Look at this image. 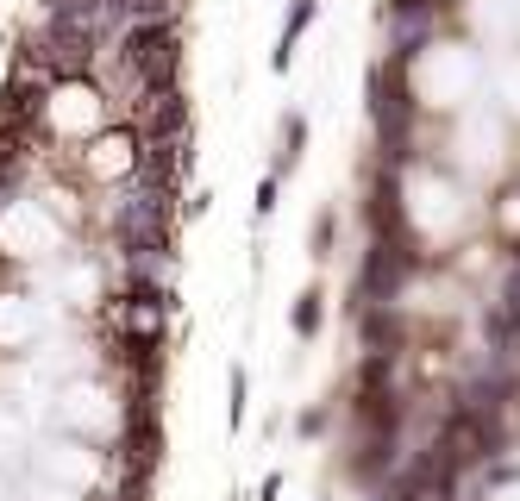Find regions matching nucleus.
Segmentation results:
<instances>
[{
  "label": "nucleus",
  "mask_w": 520,
  "mask_h": 501,
  "mask_svg": "<svg viewBox=\"0 0 520 501\" xmlns=\"http://www.w3.org/2000/svg\"><path fill=\"white\" fill-rule=\"evenodd\" d=\"M414 88H408V63H376L370 69V119H376V138L383 151L408 157V138H414Z\"/></svg>",
  "instance_id": "1"
},
{
  "label": "nucleus",
  "mask_w": 520,
  "mask_h": 501,
  "mask_svg": "<svg viewBox=\"0 0 520 501\" xmlns=\"http://www.w3.org/2000/svg\"><path fill=\"white\" fill-rule=\"evenodd\" d=\"M414 238L408 232H376L370 251H364V276H358V307H376V301H395L401 282L414 276Z\"/></svg>",
  "instance_id": "2"
},
{
  "label": "nucleus",
  "mask_w": 520,
  "mask_h": 501,
  "mask_svg": "<svg viewBox=\"0 0 520 501\" xmlns=\"http://www.w3.org/2000/svg\"><path fill=\"white\" fill-rule=\"evenodd\" d=\"M383 26H389V51L401 63H414L433 44V32H439V7H433V0H389Z\"/></svg>",
  "instance_id": "3"
},
{
  "label": "nucleus",
  "mask_w": 520,
  "mask_h": 501,
  "mask_svg": "<svg viewBox=\"0 0 520 501\" xmlns=\"http://www.w3.org/2000/svg\"><path fill=\"white\" fill-rule=\"evenodd\" d=\"M44 101H51V82H32L26 69H19V76L0 88V119H7V126H19V132H38Z\"/></svg>",
  "instance_id": "4"
},
{
  "label": "nucleus",
  "mask_w": 520,
  "mask_h": 501,
  "mask_svg": "<svg viewBox=\"0 0 520 501\" xmlns=\"http://www.w3.org/2000/svg\"><path fill=\"white\" fill-rule=\"evenodd\" d=\"M145 138H182L188 132V94L170 88V94H151L145 101V126H138Z\"/></svg>",
  "instance_id": "5"
},
{
  "label": "nucleus",
  "mask_w": 520,
  "mask_h": 501,
  "mask_svg": "<svg viewBox=\"0 0 520 501\" xmlns=\"http://www.w3.org/2000/svg\"><path fill=\"white\" fill-rule=\"evenodd\" d=\"M314 13H320V0H295V7H289V19H282V32H276V51H270V69H276V76H289V63H295V51H301L307 26H314Z\"/></svg>",
  "instance_id": "6"
},
{
  "label": "nucleus",
  "mask_w": 520,
  "mask_h": 501,
  "mask_svg": "<svg viewBox=\"0 0 520 501\" xmlns=\"http://www.w3.org/2000/svg\"><path fill=\"white\" fill-rule=\"evenodd\" d=\"M301 151H307V113H282V132H276L270 176H295V170H301Z\"/></svg>",
  "instance_id": "7"
},
{
  "label": "nucleus",
  "mask_w": 520,
  "mask_h": 501,
  "mask_svg": "<svg viewBox=\"0 0 520 501\" xmlns=\"http://www.w3.org/2000/svg\"><path fill=\"white\" fill-rule=\"evenodd\" d=\"M395 301H376V307H364V345L370 351H395L401 357V320L389 314Z\"/></svg>",
  "instance_id": "8"
},
{
  "label": "nucleus",
  "mask_w": 520,
  "mask_h": 501,
  "mask_svg": "<svg viewBox=\"0 0 520 501\" xmlns=\"http://www.w3.org/2000/svg\"><path fill=\"white\" fill-rule=\"evenodd\" d=\"M320 301H326L320 289H301L295 295V314H289L295 320V339H314V332H320Z\"/></svg>",
  "instance_id": "9"
},
{
  "label": "nucleus",
  "mask_w": 520,
  "mask_h": 501,
  "mask_svg": "<svg viewBox=\"0 0 520 501\" xmlns=\"http://www.w3.org/2000/svg\"><path fill=\"white\" fill-rule=\"evenodd\" d=\"M245 408H251V383H245V370H232V408H226L232 433H239V426H245Z\"/></svg>",
  "instance_id": "10"
},
{
  "label": "nucleus",
  "mask_w": 520,
  "mask_h": 501,
  "mask_svg": "<svg viewBox=\"0 0 520 501\" xmlns=\"http://www.w3.org/2000/svg\"><path fill=\"white\" fill-rule=\"evenodd\" d=\"M333 232H339V213L320 207V220H314V257H333Z\"/></svg>",
  "instance_id": "11"
},
{
  "label": "nucleus",
  "mask_w": 520,
  "mask_h": 501,
  "mask_svg": "<svg viewBox=\"0 0 520 501\" xmlns=\"http://www.w3.org/2000/svg\"><path fill=\"white\" fill-rule=\"evenodd\" d=\"M276 188H282V176H264V182H257V220L276 207Z\"/></svg>",
  "instance_id": "12"
},
{
  "label": "nucleus",
  "mask_w": 520,
  "mask_h": 501,
  "mask_svg": "<svg viewBox=\"0 0 520 501\" xmlns=\"http://www.w3.org/2000/svg\"><path fill=\"white\" fill-rule=\"evenodd\" d=\"M502 301L514 307V314H520V264H514V270H508V282H502Z\"/></svg>",
  "instance_id": "13"
},
{
  "label": "nucleus",
  "mask_w": 520,
  "mask_h": 501,
  "mask_svg": "<svg viewBox=\"0 0 520 501\" xmlns=\"http://www.w3.org/2000/svg\"><path fill=\"white\" fill-rule=\"evenodd\" d=\"M514 264H520V245H514Z\"/></svg>",
  "instance_id": "14"
},
{
  "label": "nucleus",
  "mask_w": 520,
  "mask_h": 501,
  "mask_svg": "<svg viewBox=\"0 0 520 501\" xmlns=\"http://www.w3.org/2000/svg\"><path fill=\"white\" fill-rule=\"evenodd\" d=\"M0 207H7V201H0Z\"/></svg>",
  "instance_id": "15"
}]
</instances>
